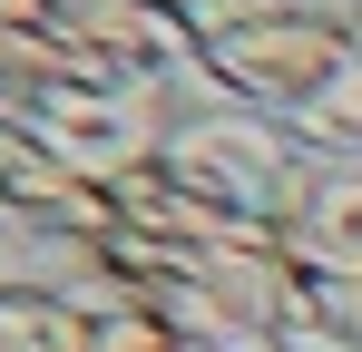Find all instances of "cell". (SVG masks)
<instances>
[{
    "label": "cell",
    "mask_w": 362,
    "mask_h": 352,
    "mask_svg": "<svg viewBox=\"0 0 362 352\" xmlns=\"http://www.w3.org/2000/svg\"><path fill=\"white\" fill-rule=\"evenodd\" d=\"M186 352H274V333H186Z\"/></svg>",
    "instance_id": "cell-9"
},
{
    "label": "cell",
    "mask_w": 362,
    "mask_h": 352,
    "mask_svg": "<svg viewBox=\"0 0 362 352\" xmlns=\"http://www.w3.org/2000/svg\"><path fill=\"white\" fill-rule=\"evenodd\" d=\"M362 20H313V10H245L226 0L206 30H196V78L226 98V108H255V117H284L294 127L323 88H333V69L353 59Z\"/></svg>",
    "instance_id": "cell-1"
},
{
    "label": "cell",
    "mask_w": 362,
    "mask_h": 352,
    "mask_svg": "<svg viewBox=\"0 0 362 352\" xmlns=\"http://www.w3.org/2000/svg\"><path fill=\"white\" fill-rule=\"evenodd\" d=\"M0 352H98V313L69 303L49 274L0 284Z\"/></svg>",
    "instance_id": "cell-6"
},
{
    "label": "cell",
    "mask_w": 362,
    "mask_h": 352,
    "mask_svg": "<svg viewBox=\"0 0 362 352\" xmlns=\"http://www.w3.org/2000/svg\"><path fill=\"white\" fill-rule=\"evenodd\" d=\"M284 254H294L303 274L362 293V167H343V157H323V167H313L303 206L284 216Z\"/></svg>",
    "instance_id": "cell-5"
},
{
    "label": "cell",
    "mask_w": 362,
    "mask_h": 352,
    "mask_svg": "<svg viewBox=\"0 0 362 352\" xmlns=\"http://www.w3.org/2000/svg\"><path fill=\"white\" fill-rule=\"evenodd\" d=\"M108 225H118L108 186H88L40 127H0V245H20L40 264V254L88 245V235H108Z\"/></svg>",
    "instance_id": "cell-4"
},
{
    "label": "cell",
    "mask_w": 362,
    "mask_h": 352,
    "mask_svg": "<svg viewBox=\"0 0 362 352\" xmlns=\"http://www.w3.org/2000/svg\"><path fill=\"white\" fill-rule=\"evenodd\" d=\"M274 352H362V293L294 264V293L274 313Z\"/></svg>",
    "instance_id": "cell-7"
},
{
    "label": "cell",
    "mask_w": 362,
    "mask_h": 352,
    "mask_svg": "<svg viewBox=\"0 0 362 352\" xmlns=\"http://www.w3.org/2000/svg\"><path fill=\"white\" fill-rule=\"evenodd\" d=\"M20 274H40V264H30L20 245H0V284H20Z\"/></svg>",
    "instance_id": "cell-13"
},
{
    "label": "cell",
    "mask_w": 362,
    "mask_h": 352,
    "mask_svg": "<svg viewBox=\"0 0 362 352\" xmlns=\"http://www.w3.org/2000/svg\"><path fill=\"white\" fill-rule=\"evenodd\" d=\"M245 10H313V20H362V0H245Z\"/></svg>",
    "instance_id": "cell-10"
},
{
    "label": "cell",
    "mask_w": 362,
    "mask_h": 352,
    "mask_svg": "<svg viewBox=\"0 0 362 352\" xmlns=\"http://www.w3.org/2000/svg\"><path fill=\"white\" fill-rule=\"evenodd\" d=\"M0 127H30V98H20L10 78H0Z\"/></svg>",
    "instance_id": "cell-12"
},
{
    "label": "cell",
    "mask_w": 362,
    "mask_h": 352,
    "mask_svg": "<svg viewBox=\"0 0 362 352\" xmlns=\"http://www.w3.org/2000/svg\"><path fill=\"white\" fill-rule=\"evenodd\" d=\"M167 167L206 196V206H226V216H255V225H284L303 206V186H313V147H303L284 117H255V108H196L177 127V147H167Z\"/></svg>",
    "instance_id": "cell-3"
},
{
    "label": "cell",
    "mask_w": 362,
    "mask_h": 352,
    "mask_svg": "<svg viewBox=\"0 0 362 352\" xmlns=\"http://www.w3.org/2000/svg\"><path fill=\"white\" fill-rule=\"evenodd\" d=\"M294 137L313 147V157H343V167H362V40H353V59L333 69V88H323V98L294 117Z\"/></svg>",
    "instance_id": "cell-8"
},
{
    "label": "cell",
    "mask_w": 362,
    "mask_h": 352,
    "mask_svg": "<svg viewBox=\"0 0 362 352\" xmlns=\"http://www.w3.org/2000/svg\"><path fill=\"white\" fill-rule=\"evenodd\" d=\"M196 108H216L206 78H69V88H40L30 98V127L88 186H118V176L157 167Z\"/></svg>",
    "instance_id": "cell-2"
},
{
    "label": "cell",
    "mask_w": 362,
    "mask_h": 352,
    "mask_svg": "<svg viewBox=\"0 0 362 352\" xmlns=\"http://www.w3.org/2000/svg\"><path fill=\"white\" fill-rule=\"evenodd\" d=\"M157 10H177L186 30H206V20H216V10H226V0H157Z\"/></svg>",
    "instance_id": "cell-11"
}]
</instances>
